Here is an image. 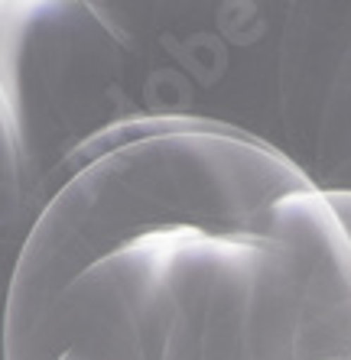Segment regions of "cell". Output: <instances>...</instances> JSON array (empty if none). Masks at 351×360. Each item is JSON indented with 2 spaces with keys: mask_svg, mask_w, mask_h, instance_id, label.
<instances>
[{
  "mask_svg": "<svg viewBox=\"0 0 351 360\" xmlns=\"http://www.w3.org/2000/svg\"><path fill=\"white\" fill-rule=\"evenodd\" d=\"M7 360H351V247L316 192L85 266Z\"/></svg>",
  "mask_w": 351,
  "mask_h": 360,
  "instance_id": "cell-1",
  "label": "cell"
},
{
  "mask_svg": "<svg viewBox=\"0 0 351 360\" xmlns=\"http://www.w3.org/2000/svg\"><path fill=\"white\" fill-rule=\"evenodd\" d=\"M218 42L244 108L234 130L280 153L322 198L351 195V0L225 4Z\"/></svg>",
  "mask_w": 351,
  "mask_h": 360,
  "instance_id": "cell-3",
  "label": "cell"
},
{
  "mask_svg": "<svg viewBox=\"0 0 351 360\" xmlns=\"http://www.w3.org/2000/svg\"><path fill=\"white\" fill-rule=\"evenodd\" d=\"M49 201V182L23 143L0 140V360H7L10 299L17 266L39 211Z\"/></svg>",
  "mask_w": 351,
  "mask_h": 360,
  "instance_id": "cell-4",
  "label": "cell"
},
{
  "mask_svg": "<svg viewBox=\"0 0 351 360\" xmlns=\"http://www.w3.org/2000/svg\"><path fill=\"white\" fill-rule=\"evenodd\" d=\"M309 182L254 136L183 114H140L78 146L23 247L7 351L85 266L166 231H244Z\"/></svg>",
  "mask_w": 351,
  "mask_h": 360,
  "instance_id": "cell-2",
  "label": "cell"
},
{
  "mask_svg": "<svg viewBox=\"0 0 351 360\" xmlns=\"http://www.w3.org/2000/svg\"><path fill=\"white\" fill-rule=\"evenodd\" d=\"M326 201L332 205L335 218H338L345 237H348V247H351V195H335V198H326Z\"/></svg>",
  "mask_w": 351,
  "mask_h": 360,
  "instance_id": "cell-5",
  "label": "cell"
}]
</instances>
